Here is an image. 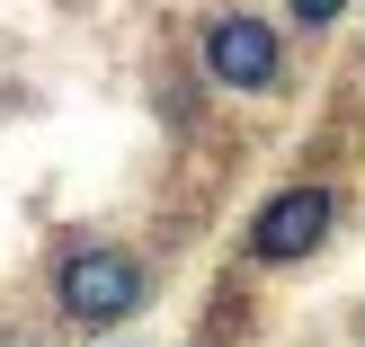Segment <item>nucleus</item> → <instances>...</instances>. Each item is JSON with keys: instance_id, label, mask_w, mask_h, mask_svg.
<instances>
[{"instance_id": "nucleus-1", "label": "nucleus", "mask_w": 365, "mask_h": 347, "mask_svg": "<svg viewBox=\"0 0 365 347\" xmlns=\"http://www.w3.org/2000/svg\"><path fill=\"white\" fill-rule=\"evenodd\" d=\"M53 294H63V312L81 321V330H116L125 312L152 303V267H143L134 249H71L63 276H53Z\"/></svg>"}, {"instance_id": "nucleus-2", "label": "nucleus", "mask_w": 365, "mask_h": 347, "mask_svg": "<svg viewBox=\"0 0 365 347\" xmlns=\"http://www.w3.org/2000/svg\"><path fill=\"white\" fill-rule=\"evenodd\" d=\"M330 214H339V196L330 187H285V196H267L259 205V223H250V259H312L321 241H330Z\"/></svg>"}, {"instance_id": "nucleus-3", "label": "nucleus", "mask_w": 365, "mask_h": 347, "mask_svg": "<svg viewBox=\"0 0 365 347\" xmlns=\"http://www.w3.org/2000/svg\"><path fill=\"white\" fill-rule=\"evenodd\" d=\"M277 63H285V45H277L267 18H214V27H205V71H214V81L267 89V81H277Z\"/></svg>"}, {"instance_id": "nucleus-4", "label": "nucleus", "mask_w": 365, "mask_h": 347, "mask_svg": "<svg viewBox=\"0 0 365 347\" xmlns=\"http://www.w3.org/2000/svg\"><path fill=\"white\" fill-rule=\"evenodd\" d=\"M339 9H348V0H294V18H303V27H330Z\"/></svg>"}]
</instances>
